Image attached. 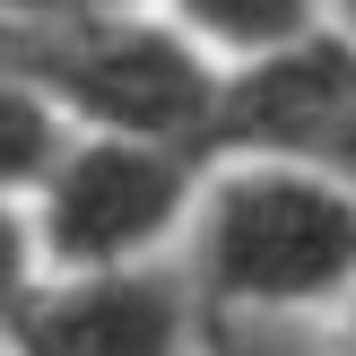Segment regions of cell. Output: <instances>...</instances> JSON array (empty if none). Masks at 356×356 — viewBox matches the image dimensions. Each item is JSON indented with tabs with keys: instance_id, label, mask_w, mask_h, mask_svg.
I'll return each instance as SVG.
<instances>
[{
	"instance_id": "cell-2",
	"label": "cell",
	"mask_w": 356,
	"mask_h": 356,
	"mask_svg": "<svg viewBox=\"0 0 356 356\" xmlns=\"http://www.w3.org/2000/svg\"><path fill=\"white\" fill-rule=\"evenodd\" d=\"M0 61L26 87H44L70 131H139L209 156L226 61H209L148 0L79 9V17H0Z\"/></svg>"
},
{
	"instance_id": "cell-8",
	"label": "cell",
	"mask_w": 356,
	"mask_h": 356,
	"mask_svg": "<svg viewBox=\"0 0 356 356\" xmlns=\"http://www.w3.org/2000/svg\"><path fill=\"white\" fill-rule=\"evenodd\" d=\"M44 278V252H35V226H26V200L0 191V322L26 305V287Z\"/></svg>"
},
{
	"instance_id": "cell-7",
	"label": "cell",
	"mask_w": 356,
	"mask_h": 356,
	"mask_svg": "<svg viewBox=\"0 0 356 356\" xmlns=\"http://www.w3.org/2000/svg\"><path fill=\"white\" fill-rule=\"evenodd\" d=\"M61 139H70L61 104H52L44 87H26L9 61H0V191L26 200V191L44 183V165L61 156Z\"/></svg>"
},
{
	"instance_id": "cell-11",
	"label": "cell",
	"mask_w": 356,
	"mask_h": 356,
	"mask_svg": "<svg viewBox=\"0 0 356 356\" xmlns=\"http://www.w3.org/2000/svg\"><path fill=\"white\" fill-rule=\"evenodd\" d=\"M322 9H330V17H339V26L356 35V0H322Z\"/></svg>"
},
{
	"instance_id": "cell-10",
	"label": "cell",
	"mask_w": 356,
	"mask_h": 356,
	"mask_svg": "<svg viewBox=\"0 0 356 356\" xmlns=\"http://www.w3.org/2000/svg\"><path fill=\"white\" fill-rule=\"evenodd\" d=\"M339 313H348V330H339V356H356V287L339 296Z\"/></svg>"
},
{
	"instance_id": "cell-9",
	"label": "cell",
	"mask_w": 356,
	"mask_h": 356,
	"mask_svg": "<svg viewBox=\"0 0 356 356\" xmlns=\"http://www.w3.org/2000/svg\"><path fill=\"white\" fill-rule=\"evenodd\" d=\"M79 9H122V0H0V17H79Z\"/></svg>"
},
{
	"instance_id": "cell-6",
	"label": "cell",
	"mask_w": 356,
	"mask_h": 356,
	"mask_svg": "<svg viewBox=\"0 0 356 356\" xmlns=\"http://www.w3.org/2000/svg\"><path fill=\"white\" fill-rule=\"evenodd\" d=\"M148 9H165L174 26L209 52V61H252V52L296 44L305 26H322V17H330L322 0H148Z\"/></svg>"
},
{
	"instance_id": "cell-1",
	"label": "cell",
	"mask_w": 356,
	"mask_h": 356,
	"mask_svg": "<svg viewBox=\"0 0 356 356\" xmlns=\"http://www.w3.org/2000/svg\"><path fill=\"white\" fill-rule=\"evenodd\" d=\"M183 235L209 313H322L356 287V191L296 156H209Z\"/></svg>"
},
{
	"instance_id": "cell-3",
	"label": "cell",
	"mask_w": 356,
	"mask_h": 356,
	"mask_svg": "<svg viewBox=\"0 0 356 356\" xmlns=\"http://www.w3.org/2000/svg\"><path fill=\"white\" fill-rule=\"evenodd\" d=\"M209 156L139 131H70L44 183L26 191V226L44 270H122L156 261L191 226Z\"/></svg>"
},
{
	"instance_id": "cell-5",
	"label": "cell",
	"mask_w": 356,
	"mask_h": 356,
	"mask_svg": "<svg viewBox=\"0 0 356 356\" xmlns=\"http://www.w3.org/2000/svg\"><path fill=\"white\" fill-rule=\"evenodd\" d=\"M0 339L9 356H191V278L165 261L44 270Z\"/></svg>"
},
{
	"instance_id": "cell-4",
	"label": "cell",
	"mask_w": 356,
	"mask_h": 356,
	"mask_svg": "<svg viewBox=\"0 0 356 356\" xmlns=\"http://www.w3.org/2000/svg\"><path fill=\"white\" fill-rule=\"evenodd\" d=\"M209 156H296L356 191V35L339 17L218 70Z\"/></svg>"
}]
</instances>
